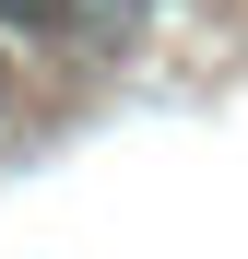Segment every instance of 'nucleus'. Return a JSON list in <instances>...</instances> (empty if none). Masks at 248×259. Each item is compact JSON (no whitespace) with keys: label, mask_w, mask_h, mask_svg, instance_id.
I'll return each mask as SVG.
<instances>
[{"label":"nucleus","mask_w":248,"mask_h":259,"mask_svg":"<svg viewBox=\"0 0 248 259\" xmlns=\"http://www.w3.org/2000/svg\"><path fill=\"white\" fill-rule=\"evenodd\" d=\"M0 106H12V59H0Z\"/></svg>","instance_id":"nucleus-1"}]
</instances>
